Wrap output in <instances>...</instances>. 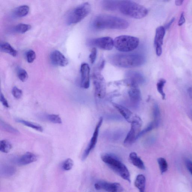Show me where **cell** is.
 I'll return each mask as SVG.
<instances>
[{
  "label": "cell",
  "instance_id": "1",
  "mask_svg": "<svg viewBox=\"0 0 192 192\" xmlns=\"http://www.w3.org/2000/svg\"><path fill=\"white\" fill-rule=\"evenodd\" d=\"M129 25V22L125 19L108 15L97 16L93 19L91 24V28L95 30L125 29Z\"/></svg>",
  "mask_w": 192,
  "mask_h": 192
},
{
  "label": "cell",
  "instance_id": "2",
  "mask_svg": "<svg viewBox=\"0 0 192 192\" xmlns=\"http://www.w3.org/2000/svg\"><path fill=\"white\" fill-rule=\"evenodd\" d=\"M110 63L123 68H135L142 66L146 61L145 57L139 54H116L108 57Z\"/></svg>",
  "mask_w": 192,
  "mask_h": 192
},
{
  "label": "cell",
  "instance_id": "3",
  "mask_svg": "<svg viewBox=\"0 0 192 192\" xmlns=\"http://www.w3.org/2000/svg\"><path fill=\"white\" fill-rule=\"evenodd\" d=\"M118 9L124 15L135 19L143 18L148 12L146 8L131 1H119Z\"/></svg>",
  "mask_w": 192,
  "mask_h": 192
},
{
  "label": "cell",
  "instance_id": "4",
  "mask_svg": "<svg viewBox=\"0 0 192 192\" xmlns=\"http://www.w3.org/2000/svg\"><path fill=\"white\" fill-rule=\"evenodd\" d=\"M101 158L103 162L120 177L129 182H131L130 175L129 170L119 158L114 155L108 153L102 154Z\"/></svg>",
  "mask_w": 192,
  "mask_h": 192
},
{
  "label": "cell",
  "instance_id": "5",
  "mask_svg": "<svg viewBox=\"0 0 192 192\" xmlns=\"http://www.w3.org/2000/svg\"><path fill=\"white\" fill-rule=\"evenodd\" d=\"M139 39L136 37L121 36L117 37L114 40V47L122 52H128L134 50L138 47Z\"/></svg>",
  "mask_w": 192,
  "mask_h": 192
},
{
  "label": "cell",
  "instance_id": "6",
  "mask_svg": "<svg viewBox=\"0 0 192 192\" xmlns=\"http://www.w3.org/2000/svg\"><path fill=\"white\" fill-rule=\"evenodd\" d=\"M91 7L88 2L80 5L68 13L66 17V22L68 25L78 23L87 16L90 13Z\"/></svg>",
  "mask_w": 192,
  "mask_h": 192
},
{
  "label": "cell",
  "instance_id": "7",
  "mask_svg": "<svg viewBox=\"0 0 192 192\" xmlns=\"http://www.w3.org/2000/svg\"><path fill=\"white\" fill-rule=\"evenodd\" d=\"M93 81L96 97L103 98L106 94V86L105 78L98 70H95L92 75Z\"/></svg>",
  "mask_w": 192,
  "mask_h": 192
},
{
  "label": "cell",
  "instance_id": "8",
  "mask_svg": "<svg viewBox=\"0 0 192 192\" xmlns=\"http://www.w3.org/2000/svg\"><path fill=\"white\" fill-rule=\"evenodd\" d=\"M142 124V120L139 117L131 123V129L124 141L125 145H130L137 140L141 132Z\"/></svg>",
  "mask_w": 192,
  "mask_h": 192
},
{
  "label": "cell",
  "instance_id": "9",
  "mask_svg": "<svg viewBox=\"0 0 192 192\" xmlns=\"http://www.w3.org/2000/svg\"><path fill=\"white\" fill-rule=\"evenodd\" d=\"M87 43L89 46H95L105 50H111L114 47V40L109 36L90 39Z\"/></svg>",
  "mask_w": 192,
  "mask_h": 192
},
{
  "label": "cell",
  "instance_id": "10",
  "mask_svg": "<svg viewBox=\"0 0 192 192\" xmlns=\"http://www.w3.org/2000/svg\"><path fill=\"white\" fill-rule=\"evenodd\" d=\"M103 118L101 117L99 119L98 122L96 126L95 130H94L92 136L91 138L90 142L88 145L87 148L85 150L82 156V160L84 161L88 156L91 151L95 148L97 144L98 138L99 130L103 122Z\"/></svg>",
  "mask_w": 192,
  "mask_h": 192
},
{
  "label": "cell",
  "instance_id": "11",
  "mask_svg": "<svg viewBox=\"0 0 192 192\" xmlns=\"http://www.w3.org/2000/svg\"><path fill=\"white\" fill-rule=\"evenodd\" d=\"M96 190H104L108 192H122L123 188L121 185L118 183H111L105 181H100L94 185Z\"/></svg>",
  "mask_w": 192,
  "mask_h": 192
},
{
  "label": "cell",
  "instance_id": "12",
  "mask_svg": "<svg viewBox=\"0 0 192 192\" xmlns=\"http://www.w3.org/2000/svg\"><path fill=\"white\" fill-rule=\"evenodd\" d=\"M165 34V28L164 27L161 26L157 28L154 39V45L156 53L158 57H160L162 53V46Z\"/></svg>",
  "mask_w": 192,
  "mask_h": 192
},
{
  "label": "cell",
  "instance_id": "13",
  "mask_svg": "<svg viewBox=\"0 0 192 192\" xmlns=\"http://www.w3.org/2000/svg\"><path fill=\"white\" fill-rule=\"evenodd\" d=\"M81 85L85 89L89 88L90 84V68L87 63L82 64L81 67Z\"/></svg>",
  "mask_w": 192,
  "mask_h": 192
},
{
  "label": "cell",
  "instance_id": "14",
  "mask_svg": "<svg viewBox=\"0 0 192 192\" xmlns=\"http://www.w3.org/2000/svg\"><path fill=\"white\" fill-rule=\"evenodd\" d=\"M50 58L51 63L56 66L65 67L68 63L66 57L58 50H54L51 53Z\"/></svg>",
  "mask_w": 192,
  "mask_h": 192
},
{
  "label": "cell",
  "instance_id": "15",
  "mask_svg": "<svg viewBox=\"0 0 192 192\" xmlns=\"http://www.w3.org/2000/svg\"><path fill=\"white\" fill-rule=\"evenodd\" d=\"M112 105L128 122L132 123L139 117L134 114L129 109L122 105L113 102Z\"/></svg>",
  "mask_w": 192,
  "mask_h": 192
},
{
  "label": "cell",
  "instance_id": "16",
  "mask_svg": "<svg viewBox=\"0 0 192 192\" xmlns=\"http://www.w3.org/2000/svg\"><path fill=\"white\" fill-rule=\"evenodd\" d=\"M130 89L129 94L131 101L132 103L138 104L142 99L141 93L139 88V85L135 83H129Z\"/></svg>",
  "mask_w": 192,
  "mask_h": 192
},
{
  "label": "cell",
  "instance_id": "17",
  "mask_svg": "<svg viewBox=\"0 0 192 192\" xmlns=\"http://www.w3.org/2000/svg\"><path fill=\"white\" fill-rule=\"evenodd\" d=\"M125 76L127 82L134 83L139 85L144 84L145 81V77L140 72L129 71L126 72Z\"/></svg>",
  "mask_w": 192,
  "mask_h": 192
},
{
  "label": "cell",
  "instance_id": "18",
  "mask_svg": "<svg viewBox=\"0 0 192 192\" xmlns=\"http://www.w3.org/2000/svg\"><path fill=\"white\" fill-rule=\"evenodd\" d=\"M37 159L38 157L36 154L30 152H27L20 157L17 158L15 163L19 165H26L35 162Z\"/></svg>",
  "mask_w": 192,
  "mask_h": 192
},
{
  "label": "cell",
  "instance_id": "19",
  "mask_svg": "<svg viewBox=\"0 0 192 192\" xmlns=\"http://www.w3.org/2000/svg\"><path fill=\"white\" fill-rule=\"evenodd\" d=\"M129 158L131 163L134 166L142 170L145 169V166L143 161L139 157L135 152H132L130 153Z\"/></svg>",
  "mask_w": 192,
  "mask_h": 192
},
{
  "label": "cell",
  "instance_id": "20",
  "mask_svg": "<svg viewBox=\"0 0 192 192\" xmlns=\"http://www.w3.org/2000/svg\"><path fill=\"white\" fill-rule=\"evenodd\" d=\"M0 49L2 52L10 54L13 57H17L18 54L17 51L7 42L1 43L0 45Z\"/></svg>",
  "mask_w": 192,
  "mask_h": 192
},
{
  "label": "cell",
  "instance_id": "21",
  "mask_svg": "<svg viewBox=\"0 0 192 192\" xmlns=\"http://www.w3.org/2000/svg\"><path fill=\"white\" fill-rule=\"evenodd\" d=\"M29 12V7L28 5H23L15 8L13 12L15 17H22L28 15Z\"/></svg>",
  "mask_w": 192,
  "mask_h": 192
},
{
  "label": "cell",
  "instance_id": "22",
  "mask_svg": "<svg viewBox=\"0 0 192 192\" xmlns=\"http://www.w3.org/2000/svg\"><path fill=\"white\" fill-rule=\"evenodd\" d=\"M119 2L117 1H103L101 2L102 7L105 10L114 11L118 9Z\"/></svg>",
  "mask_w": 192,
  "mask_h": 192
},
{
  "label": "cell",
  "instance_id": "23",
  "mask_svg": "<svg viewBox=\"0 0 192 192\" xmlns=\"http://www.w3.org/2000/svg\"><path fill=\"white\" fill-rule=\"evenodd\" d=\"M16 122L23 124V125L32 128V129L38 131V132H42L43 129L42 126L36 123L32 122H31L26 121L22 119H17L15 120Z\"/></svg>",
  "mask_w": 192,
  "mask_h": 192
},
{
  "label": "cell",
  "instance_id": "24",
  "mask_svg": "<svg viewBox=\"0 0 192 192\" xmlns=\"http://www.w3.org/2000/svg\"><path fill=\"white\" fill-rule=\"evenodd\" d=\"M16 170L13 166L9 165H3L1 166L0 170L1 175L3 177H12L15 173Z\"/></svg>",
  "mask_w": 192,
  "mask_h": 192
},
{
  "label": "cell",
  "instance_id": "25",
  "mask_svg": "<svg viewBox=\"0 0 192 192\" xmlns=\"http://www.w3.org/2000/svg\"><path fill=\"white\" fill-rule=\"evenodd\" d=\"M134 184L140 192L145 191L146 186V178L143 174H139L136 178Z\"/></svg>",
  "mask_w": 192,
  "mask_h": 192
},
{
  "label": "cell",
  "instance_id": "26",
  "mask_svg": "<svg viewBox=\"0 0 192 192\" xmlns=\"http://www.w3.org/2000/svg\"><path fill=\"white\" fill-rule=\"evenodd\" d=\"M0 126L1 129L6 132L10 133L11 134H15V135H18L20 134V132L18 130L10 125L5 122L2 119H1L0 121Z\"/></svg>",
  "mask_w": 192,
  "mask_h": 192
},
{
  "label": "cell",
  "instance_id": "27",
  "mask_svg": "<svg viewBox=\"0 0 192 192\" xmlns=\"http://www.w3.org/2000/svg\"><path fill=\"white\" fill-rule=\"evenodd\" d=\"M43 118L46 121L55 124H62L61 118L59 115L49 114L43 115Z\"/></svg>",
  "mask_w": 192,
  "mask_h": 192
},
{
  "label": "cell",
  "instance_id": "28",
  "mask_svg": "<svg viewBox=\"0 0 192 192\" xmlns=\"http://www.w3.org/2000/svg\"><path fill=\"white\" fill-rule=\"evenodd\" d=\"M159 125V121L154 120V121L150 123L148 126L145 129H144L143 130L141 131L140 133L139 134L137 139L142 137V135H145V134L153 130V129H155V128L158 127Z\"/></svg>",
  "mask_w": 192,
  "mask_h": 192
},
{
  "label": "cell",
  "instance_id": "29",
  "mask_svg": "<svg viewBox=\"0 0 192 192\" xmlns=\"http://www.w3.org/2000/svg\"><path fill=\"white\" fill-rule=\"evenodd\" d=\"M12 148V144L9 140H3L0 142V151L2 153H9Z\"/></svg>",
  "mask_w": 192,
  "mask_h": 192
},
{
  "label": "cell",
  "instance_id": "30",
  "mask_svg": "<svg viewBox=\"0 0 192 192\" xmlns=\"http://www.w3.org/2000/svg\"><path fill=\"white\" fill-rule=\"evenodd\" d=\"M31 28V25L23 23H20L16 26L14 30L19 33H26Z\"/></svg>",
  "mask_w": 192,
  "mask_h": 192
},
{
  "label": "cell",
  "instance_id": "31",
  "mask_svg": "<svg viewBox=\"0 0 192 192\" xmlns=\"http://www.w3.org/2000/svg\"><path fill=\"white\" fill-rule=\"evenodd\" d=\"M166 82L165 80L161 78L158 81L156 84L157 91L160 94L163 100H164L166 98V94L164 92V87Z\"/></svg>",
  "mask_w": 192,
  "mask_h": 192
},
{
  "label": "cell",
  "instance_id": "32",
  "mask_svg": "<svg viewBox=\"0 0 192 192\" xmlns=\"http://www.w3.org/2000/svg\"><path fill=\"white\" fill-rule=\"evenodd\" d=\"M157 161L161 173H164L168 170V165L167 161L163 158H158Z\"/></svg>",
  "mask_w": 192,
  "mask_h": 192
},
{
  "label": "cell",
  "instance_id": "33",
  "mask_svg": "<svg viewBox=\"0 0 192 192\" xmlns=\"http://www.w3.org/2000/svg\"><path fill=\"white\" fill-rule=\"evenodd\" d=\"M17 75L19 79L22 82H25L28 79V74L26 71L23 69H19L17 71Z\"/></svg>",
  "mask_w": 192,
  "mask_h": 192
},
{
  "label": "cell",
  "instance_id": "34",
  "mask_svg": "<svg viewBox=\"0 0 192 192\" xmlns=\"http://www.w3.org/2000/svg\"><path fill=\"white\" fill-rule=\"evenodd\" d=\"M74 166V161L71 158H68L62 164V168L64 170L69 171L71 170Z\"/></svg>",
  "mask_w": 192,
  "mask_h": 192
},
{
  "label": "cell",
  "instance_id": "35",
  "mask_svg": "<svg viewBox=\"0 0 192 192\" xmlns=\"http://www.w3.org/2000/svg\"><path fill=\"white\" fill-rule=\"evenodd\" d=\"M26 57L28 63H33L36 58V53L34 51L30 50L26 52Z\"/></svg>",
  "mask_w": 192,
  "mask_h": 192
},
{
  "label": "cell",
  "instance_id": "36",
  "mask_svg": "<svg viewBox=\"0 0 192 192\" xmlns=\"http://www.w3.org/2000/svg\"><path fill=\"white\" fill-rule=\"evenodd\" d=\"M12 94L13 97L15 98L19 99L21 98L23 95V91L16 86H14L12 88Z\"/></svg>",
  "mask_w": 192,
  "mask_h": 192
},
{
  "label": "cell",
  "instance_id": "37",
  "mask_svg": "<svg viewBox=\"0 0 192 192\" xmlns=\"http://www.w3.org/2000/svg\"><path fill=\"white\" fill-rule=\"evenodd\" d=\"M153 118L156 121H159L160 116V111L157 104L155 103L153 105Z\"/></svg>",
  "mask_w": 192,
  "mask_h": 192
},
{
  "label": "cell",
  "instance_id": "38",
  "mask_svg": "<svg viewBox=\"0 0 192 192\" xmlns=\"http://www.w3.org/2000/svg\"><path fill=\"white\" fill-rule=\"evenodd\" d=\"M97 51L96 48L95 47L93 48L89 56V60L91 63L93 64L95 62L97 59Z\"/></svg>",
  "mask_w": 192,
  "mask_h": 192
},
{
  "label": "cell",
  "instance_id": "39",
  "mask_svg": "<svg viewBox=\"0 0 192 192\" xmlns=\"http://www.w3.org/2000/svg\"><path fill=\"white\" fill-rule=\"evenodd\" d=\"M0 101H1L2 105H4L6 108H9V105L7 100L5 98V97H4V95L2 93H1L0 94Z\"/></svg>",
  "mask_w": 192,
  "mask_h": 192
},
{
  "label": "cell",
  "instance_id": "40",
  "mask_svg": "<svg viewBox=\"0 0 192 192\" xmlns=\"http://www.w3.org/2000/svg\"><path fill=\"white\" fill-rule=\"evenodd\" d=\"M185 164L187 169L192 175V161L190 159H187L185 161Z\"/></svg>",
  "mask_w": 192,
  "mask_h": 192
},
{
  "label": "cell",
  "instance_id": "41",
  "mask_svg": "<svg viewBox=\"0 0 192 192\" xmlns=\"http://www.w3.org/2000/svg\"><path fill=\"white\" fill-rule=\"evenodd\" d=\"M185 19L184 16V12H182L181 14L180 18V20H179L178 25L179 26H181L185 23Z\"/></svg>",
  "mask_w": 192,
  "mask_h": 192
},
{
  "label": "cell",
  "instance_id": "42",
  "mask_svg": "<svg viewBox=\"0 0 192 192\" xmlns=\"http://www.w3.org/2000/svg\"><path fill=\"white\" fill-rule=\"evenodd\" d=\"M105 61L104 60H102L100 64V65L99 66V70H101L102 69L104 68V67H105Z\"/></svg>",
  "mask_w": 192,
  "mask_h": 192
},
{
  "label": "cell",
  "instance_id": "43",
  "mask_svg": "<svg viewBox=\"0 0 192 192\" xmlns=\"http://www.w3.org/2000/svg\"><path fill=\"white\" fill-rule=\"evenodd\" d=\"M175 20V18H173L172 20H171L169 22V23H168L167 25H166V26L165 28L169 29L170 27V26L172 25V24L173 23L174 21Z\"/></svg>",
  "mask_w": 192,
  "mask_h": 192
},
{
  "label": "cell",
  "instance_id": "44",
  "mask_svg": "<svg viewBox=\"0 0 192 192\" xmlns=\"http://www.w3.org/2000/svg\"><path fill=\"white\" fill-rule=\"evenodd\" d=\"M183 2V1L182 0H177L175 2V4L176 5L179 6L181 5Z\"/></svg>",
  "mask_w": 192,
  "mask_h": 192
},
{
  "label": "cell",
  "instance_id": "45",
  "mask_svg": "<svg viewBox=\"0 0 192 192\" xmlns=\"http://www.w3.org/2000/svg\"><path fill=\"white\" fill-rule=\"evenodd\" d=\"M188 92L190 98L192 99V87H190L188 88Z\"/></svg>",
  "mask_w": 192,
  "mask_h": 192
},
{
  "label": "cell",
  "instance_id": "46",
  "mask_svg": "<svg viewBox=\"0 0 192 192\" xmlns=\"http://www.w3.org/2000/svg\"><path fill=\"white\" fill-rule=\"evenodd\" d=\"M191 116H192V112H191Z\"/></svg>",
  "mask_w": 192,
  "mask_h": 192
}]
</instances>
